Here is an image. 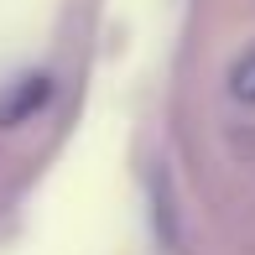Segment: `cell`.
I'll list each match as a JSON object with an SVG mask.
<instances>
[{"mask_svg": "<svg viewBox=\"0 0 255 255\" xmlns=\"http://www.w3.org/2000/svg\"><path fill=\"white\" fill-rule=\"evenodd\" d=\"M52 99V78L47 73H26L16 78V84L0 94V130H10V125H26L31 115H42Z\"/></svg>", "mask_w": 255, "mask_h": 255, "instance_id": "obj_1", "label": "cell"}, {"mask_svg": "<svg viewBox=\"0 0 255 255\" xmlns=\"http://www.w3.org/2000/svg\"><path fill=\"white\" fill-rule=\"evenodd\" d=\"M229 94H235L240 104H255V47L229 68Z\"/></svg>", "mask_w": 255, "mask_h": 255, "instance_id": "obj_2", "label": "cell"}]
</instances>
